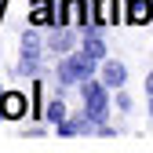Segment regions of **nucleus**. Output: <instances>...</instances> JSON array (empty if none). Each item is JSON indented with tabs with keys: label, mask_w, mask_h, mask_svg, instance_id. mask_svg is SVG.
<instances>
[{
	"label": "nucleus",
	"mask_w": 153,
	"mask_h": 153,
	"mask_svg": "<svg viewBox=\"0 0 153 153\" xmlns=\"http://www.w3.org/2000/svg\"><path fill=\"white\" fill-rule=\"evenodd\" d=\"M62 117H66V106L55 99V102L48 106V120H51V124H62Z\"/></svg>",
	"instance_id": "obj_11"
},
{
	"label": "nucleus",
	"mask_w": 153,
	"mask_h": 153,
	"mask_svg": "<svg viewBox=\"0 0 153 153\" xmlns=\"http://www.w3.org/2000/svg\"><path fill=\"white\" fill-rule=\"evenodd\" d=\"M128 80V69L120 66V62H106L102 66V84H109V88H120Z\"/></svg>",
	"instance_id": "obj_9"
},
{
	"label": "nucleus",
	"mask_w": 153,
	"mask_h": 153,
	"mask_svg": "<svg viewBox=\"0 0 153 153\" xmlns=\"http://www.w3.org/2000/svg\"><path fill=\"white\" fill-rule=\"evenodd\" d=\"M146 95H149V113H153V73L146 76Z\"/></svg>",
	"instance_id": "obj_12"
},
{
	"label": "nucleus",
	"mask_w": 153,
	"mask_h": 153,
	"mask_svg": "<svg viewBox=\"0 0 153 153\" xmlns=\"http://www.w3.org/2000/svg\"><path fill=\"white\" fill-rule=\"evenodd\" d=\"M40 40H36V33L26 29L22 33V62H18V73H36V59H40Z\"/></svg>",
	"instance_id": "obj_3"
},
{
	"label": "nucleus",
	"mask_w": 153,
	"mask_h": 153,
	"mask_svg": "<svg viewBox=\"0 0 153 153\" xmlns=\"http://www.w3.org/2000/svg\"><path fill=\"white\" fill-rule=\"evenodd\" d=\"M80 91H84L88 117H91V120H106V88H102V84H91V80H84V84H80Z\"/></svg>",
	"instance_id": "obj_2"
},
{
	"label": "nucleus",
	"mask_w": 153,
	"mask_h": 153,
	"mask_svg": "<svg viewBox=\"0 0 153 153\" xmlns=\"http://www.w3.org/2000/svg\"><path fill=\"white\" fill-rule=\"evenodd\" d=\"M153 15V0H128V22L131 26H146Z\"/></svg>",
	"instance_id": "obj_7"
},
{
	"label": "nucleus",
	"mask_w": 153,
	"mask_h": 153,
	"mask_svg": "<svg viewBox=\"0 0 153 153\" xmlns=\"http://www.w3.org/2000/svg\"><path fill=\"white\" fill-rule=\"evenodd\" d=\"M88 0H66L62 4V26H73V29H84L88 26Z\"/></svg>",
	"instance_id": "obj_4"
},
{
	"label": "nucleus",
	"mask_w": 153,
	"mask_h": 153,
	"mask_svg": "<svg viewBox=\"0 0 153 153\" xmlns=\"http://www.w3.org/2000/svg\"><path fill=\"white\" fill-rule=\"evenodd\" d=\"M84 51L91 55L95 62H102V59H106V44H102V36H99V33H84Z\"/></svg>",
	"instance_id": "obj_10"
},
{
	"label": "nucleus",
	"mask_w": 153,
	"mask_h": 153,
	"mask_svg": "<svg viewBox=\"0 0 153 153\" xmlns=\"http://www.w3.org/2000/svg\"><path fill=\"white\" fill-rule=\"evenodd\" d=\"M48 48H51V51H59V55H66V51L73 48V26H66V29H55V33L48 36Z\"/></svg>",
	"instance_id": "obj_8"
},
{
	"label": "nucleus",
	"mask_w": 153,
	"mask_h": 153,
	"mask_svg": "<svg viewBox=\"0 0 153 153\" xmlns=\"http://www.w3.org/2000/svg\"><path fill=\"white\" fill-rule=\"evenodd\" d=\"M91 73H95V59L88 51H80V55H69V59L59 66V80L62 84H84Z\"/></svg>",
	"instance_id": "obj_1"
},
{
	"label": "nucleus",
	"mask_w": 153,
	"mask_h": 153,
	"mask_svg": "<svg viewBox=\"0 0 153 153\" xmlns=\"http://www.w3.org/2000/svg\"><path fill=\"white\" fill-rule=\"evenodd\" d=\"M0 117H7V120H18V117H26V95H18V91H7V95H0Z\"/></svg>",
	"instance_id": "obj_6"
},
{
	"label": "nucleus",
	"mask_w": 153,
	"mask_h": 153,
	"mask_svg": "<svg viewBox=\"0 0 153 153\" xmlns=\"http://www.w3.org/2000/svg\"><path fill=\"white\" fill-rule=\"evenodd\" d=\"M29 22L33 26H55V22H59V11L51 7V0H33V4H29Z\"/></svg>",
	"instance_id": "obj_5"
}]
</instances>
